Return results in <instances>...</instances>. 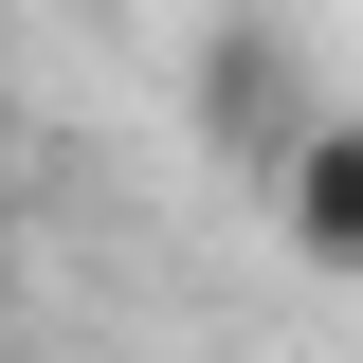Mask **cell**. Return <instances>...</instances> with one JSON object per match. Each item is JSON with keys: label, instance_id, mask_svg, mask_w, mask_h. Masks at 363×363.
<instances>
[{"label": "cell", "instance_id": "1", "mask_svg": "<svg viewBox=\"0 0 363 363\" xmlns=\"http://www.w3.org/2000/svg\"><path fill=\"white\" fill-rule=\"evenodd\" d=\"M272 236L309 272H363V109H309V145L272 164Z\"/></svg>", "mask_w": 363, "mask_h": 363}]
</instances>
